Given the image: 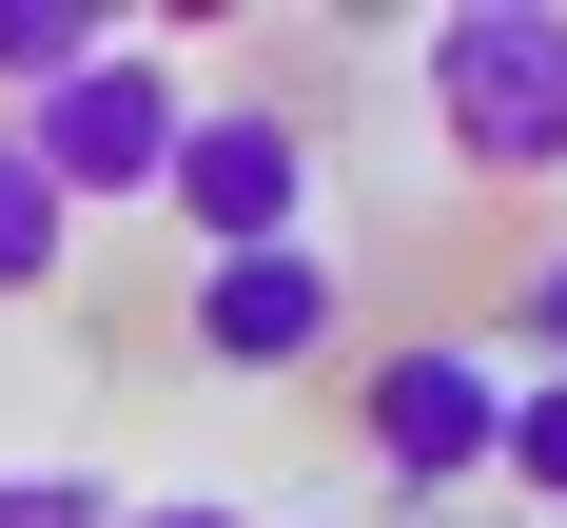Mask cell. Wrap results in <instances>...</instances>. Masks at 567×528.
Masks as SVG:
<instances>
[{"mask_svg":"<svg viewBox=\"0 0 567 528\" xmlns=\"http://www.w3.org/2000/svg\"><path fill=\"white\" fill-rule=\"evenodd\" d=\"M372 469H392L411 509H431V489H489V469H509V372H489L470 333L372 352Z\"/></svg>","mask_w":567,"mask_h":528,"instance_id":"cell-3","label":"cell"},{"mask_svg":"<svg viewBox=\"0 0 567 528\" xmlns=\"http://www.w3.org/2000/svg\"><path fill=\"white\" fill-rule=\"evenodd\" d=\"M196 255H293V216H313V117L275 99H216L196 137H176V196H157Z\"/></svg>","mask_w":567,"mask_h":528,"instance_id":"cell-4","label":"cell"},{"mask_svg":"<svg viewBox=\"0 0 567 528\" xmlns=\"http://www.w3.org/2000/svg\"><path fill=\"white\" fill-rule=\"evenodd\" d=\"M509 489H528V509H567V372H548V392H509Z\"/></svg>","mask_w":567,"mask_h":528,"instance_id":"cell-8","label":"cell"},{"mask_svg":"<svg viewBox=\"0 0 567 528\" xmlns=\"http://www.w3.org/2000/svg\"><path fill=\"white\" fill-rule=\"evenodd\" d=\"M59 255H79V196H59L40 137L0 117V313H20V293H59Z\"/></svg>","mask_w":567,"mask_h":528,"instance_id":"cell-6","label":"cell"},{"mask_svg":"<svg viewBox=\"0 0 567 528\" xmlns=\"http://www.w3.org/2000/svg\"><path fill=\"white\" fill-rule=\"evenodd\" d=\"M176 333H196V372H313V352L352 333V275L313 255V235H293V255H196Z\"/></svg>","mask_w":567,"mask_h":528,"instance_id":"cell-5","label":"cell"},{"mask_svg":"<svg viewBox=\"0 0 567 528\" xmlns=\"http://www.w3.org/2000/svg\"><path fill=\"white\" fill-rule=\"evenodd\" d=\"M99 59H117L99 0H0V99H20V117H40L59 79H99Z\"/></svg>","mask_w":567,"mask_h":528,"instance_id":"cell-7","label":"cell"},{"mask_svg":"<svg viewBox=\"0 0 567 528\" xmlns=\"http://www.w3.org/2000/svg\"><path fill=\"white\" fill-rule=\"evenodd\" d=\"M411 79H431V137H451L470 196L567 176V0H451Z\"/></svg>","mask_w":567,"mask_h":528,"instance_id":"cell-1","label":"cell"},{"mask_svg":"<svg viewBox=\"0 0 567 528\" xmlns=\"http://www.w3.org/2000/svg\"><path fill=\"white\" fill-rule=\"evenodd\" d=\"M0 528H117L99 469H0Z\"/></svg>","mask_w":567,"mask_h":528,"instance_id":"cell-9","label":"cell"},{"mask_svg":"<svg viewBox=\"0 0 567 528\" xmlns=\"http://www.w3.org/2000/svg\"><path fill=\"white\" fill-rule=\"evenodd\" d=\"M20 137H40V176L79 196V216H137V196H176V137H196V99H176V59H157V40H117L99 79H59Z\"/></svg>","mask_w":567,"mask_h":528,"instance_id":"cell-2","label":"cell"},{"mask_svg":"<svg viewBox=\"0 0 567 528\" xmlns=\"http://www.w3.org/2000/svg\"><path fill=\"white\" fill-rule=\"evenodd\" d=\"M117 528H235V509H196V489H176V509H117Z\"/></svg>","mask_w":567,"mask_h":528,"instance_id":"cell-11","label":"cell"},{"mask_svg":"<svg viewBox=\"0 0 567 528\" xmlns=\"http://www.w3.org/2000/svg\"><path fill=\"white\" fill-rule=\"evenodd\" d=\"M509 333H528V352H548V372H567V235H548V255H528V275H509Z\"/></svg>","mask_w":567,"mask_h":528,"instance_id":"cell-10","label":"cell"}]
</instances>
